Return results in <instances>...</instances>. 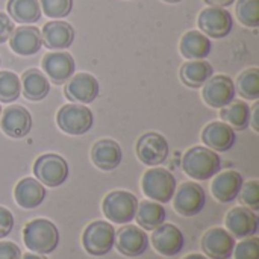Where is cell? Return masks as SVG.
Masks as SVG:
<instances>
[{
    "label": "cell",
    "mask_w": 259,
    "mask_h": 259,
    "mask_svg": "<svg viewBox=\"0 0 259 259\" xmlns=\"http://www.w3.org/2000/svg\"><path fill=\"white\" fill-rule=\"evenodd\" d=\"M182 168L194 181H209L222 168V158L217 152L205 147L194 146L188 149L182 158Z\"/></svg>",
    "instance_id": "6da1fadb"
},
{
    "label": "cell",
    "mask_w": 259,
    "mask_h": 259,
    "mask_svg": "<svg viewBox=\"0 0 259 259\" xmlns=\"http://www.w3.org/2000/svg\"><path fill=\"white\" fill-rule=\"evenodd\" d=\"M24 246L39 255H49L59 244V231L56 225L47 219H35L26 223L23 229Z\"/></svg>",
    "instance_id": "7a4b0ae2"
},
{
    "label": "cell",
    "mask_w": 259,
    "mask_h": 259,
    "mask_svg": "<svg viewBox=\"0 0 259 259\" xmlns=\"http://www.w3.org/2000/svg\"><path fill=\"white\" fill-rule=\"evenodd\" d=\"M176 178L162 167H150L141 179V190L146 197L158 203L171 202L176 191Z\"/></svg>",
    "instance_id": "3957f363"
},
{
    "label": "cell",
    "mask_w": 259,
    "mask_h": 259,
    "mask_svg": "<svg viewBox=\"0 0 259 259\" xmlns=\"http://www.w3.org/2000/svg\"><path fill=\"white\" fill-rule=\"evenodd\" d=\"M137 208H138L137 196L124 190H115L108 193L102 202V211L105 217L117 225L131 223L135 219Z\"/></svg>",
    "instance_id": "277c9868"
},
{
    "label": "cell",
    "mask_w": 259,
    "mask_h": 259,
    "mask_svg": "<svg viewBox=\"0 0 259 259\" xmlns=\"http://www.w3.org/2000/svg\"><path fill=\"white\" fill-rule=\"evenodd\" d=\"M56 124L62 132L73 137H79V135H85L93 129L94 115L87 105L68 103L58 111Z\"/></svg>",
    "instance_id": "5b68a950"
},
{
    "label": "cell",
    "mask_w": 259,
    "mask_h": 259,
    "mask_svg": "<svg viewBox=\"0 0 259 259\" xmlns=\"http://www.w3.org/2000/svg\"><path fill=\"white\" fill-rule=\"evenodd\" d=\"M115 229L111 223L96 220L90 223L82 234V246L91 256H105L114 249Z\"/></svg>",
    "instance_id": "8992f818"
},
{
    "label": "cell",
    "mask_w": 259,
    "mask_h": 259,
    "mask_svg": "<svg viewBox=\"0 0 259 259\" xmlns=\"http://www.w3.org/2000/svg\"><path fill=\"white\" fill-rule=\"evenodd\" d=\"M35 179L50 188L61 187L70 175L68 162L56 153H44L33 162Z\"/></svg>",
    "instance_id": "52a82bcc"
},
{
    "label": "cell",
    "mask_w": 259,
    "mask_h": 259,
    "mask_svg": "<svg viewBox=\"0 0 259 259\" xmlns=\"http://www.w3.org/2000/svg\"><path fill=\"white\" fill-rule=\"evenodd\" d=\"M197 26L200 32L205 33L208 38L220 39L232 32L234 18L226 8L209 6L200 11L197 18Z\"/></svg>",
    "instance_id": "ba28073f"
},
{
    "label": "cell",
    "mask_w": 259,
    "mask_h": 259,
    "mask_svg": "<svg viewBox=\"0 0 259 259\" xmlns=\"http://www.w3.org/2000/svg\"><path fill=\"white\" fill-rule=\"evenodd\" d=\"M175 211L182 217H194L200 214L206 203V194L197 182H184L176 188L173 196Z\"/></svg>",
    "instance_id": "9c48e42d"
},
{
    "label": "cell",
    "mask_w": 259,
    "mask_h": 259,
    "mask_svg": "<svg viewBox=\"0 0 259 259\" xmlns=\"http://www.w3.org/2000/svg\"><path fill=\"white\" fill-rule=\"evenodd\" d=\"M168 141L158 132H146L137 141V156L147 167H158L168 158Z\"/></svg>",
    "instance_id": "30bf717a"
},
{
    "label": "cell",
    "mask_w": 259,
    "mask_h": 259,
    "mask_svg": "<svg viewBox=\"0 0 259 259\" xmlns=\"http://www.w3.org/2000/svg\"><path fill=\"white\" fill-rule=\"evenodd\" d=\"M235 83L226 74L211 76V79L202 87V97L205 103L214 109H222L235 100Z\"/></svg>",
    "instance_id": "8fae6325"
},
{
    "label": "cell",
    "mask_w": 259,
    "mask_h": 259,
    "mask_svg": "<svg viewBox=\"0 0 259 259\" xmlns=\"http://www.w3.org/2000/svg\"><path fill=\"white\" fill-rule=\"evenodd\" d=\"M100 93V83L96 76L90 73H77L73 74L64 88V94L71 103L90 105L93 103Z\"/></svg>",
    "instance_id": "7c38bea8"
},
{
    "label": "cell",
    "mask_w": 259,
    "mask_h": 259,
    "mask_svg": "<svg viewBox=\"0 0 259 259\" xmlns=\"http://www.w3.org/2000/svg\"><path fill=\"white\" fill-rule=\"evenodd\" d=\"M114 246L121 255L127 258H137L146 253L149 247V237L140 226L126 225L115 231Z\"/></svg>",
    "instance_id": "4fadbf2b"
},
{
    "label": "cell",
    "mask_w": 259,
    "mask_h": 259,
    "mask_svg": "<svg viewBox=\"0 0 259 259\" xmlns=\"http://www.w3.org/2000/svg\"><path fill=\"white\" fill-rule=\"evenodd\" d=\"M41 67L47 79H50L55 85L65 83L76 70L74 58L68 52L62 50H55L44 55Z\"/></svg>",
    "instance_id": "5bb4252c"
},
{
    "label": "cell",
    "mask_w": 259,
    "mask_h": 259,
    "mask_svg": "<svg viewBox=\"0 0 259 259\" xmlns=\"http://www.w3.org/2000/svg\"><path fill=\"white\" fill-rule=\"evenodd\" d=\"M32 115L21 105H12L2 111L0 115V129L5 135L20 140L29 135L32 131Z\"/></svg>",
    "instance_id": "9a60e30c"
},
{
    "label": "cell",
    "mask_w": 259,
    "mask_h": 259,
    "mask_svg": "<svg viewBox=\"0 0 259 259\" xmlns=\"http://www.w3.org/2000/svg\"><path fill=\"white\" fill-rule=\"evenodd\" d=\"M150 241L153 249L162 256H175L181 253L185 246V237L182 231L170 223H162L153 229Z\"/></svg>",
    "instance_id": "2e32d148"
},
{
    "label": "cell",
    "mask_w": 259,
    "mask_h": 259,
    "mask_svg": "<svg viewBox=\"0 0 259 259\" xmlns=\"http://www.w3.org/2000/svg\"><path fill=\"white\" fill-rule=\"evenodd\" d=\"M225 225L226 231H229L234 238L243 240L247 237H253L258 232L259 220L255 211L246 206H237L226 214Z\"/></svg>",
    "instance_id": "e0dca14e"
},
{
    "label": "cell",
    "mask_w": 259,
    "mask_h": 259,
    "mask_svg": "<svg viewBox=\"0 0 259 259\" xmlns=\"http://www.w3.org/2000/svg\"><path fill=\"white\" fill-rule=\"evenodd\" d=\"M235 247V238L223 228H212L202 237V250L211 259H229Z\"/></svg>",
    "instance_id": "ac0fdd59"
},
{
    "label": "cell",
    "mask_w": 259,
    "mask_h": 259,
    "mask_svg": "<svg viewBox=\"0 0 259 259\" xmlns=\"http://www.w3.org/2000/svg\"><path fill=\"white\" fill-rule=\"evenodd\" d=\"M202 141L205 147L214 152L225 153V152H229L235 146L237 135H235V131L225 121H212L203 127Z\"/></svg>",
    "instance_id": "d6986e66"
},
{
    "label": "cell",
    "mask_w": 259,
    "mask_h": 259,
    "mask_svg": "<svg viewBox=\"0 0 259 259\" xmlns=\"http://www.w3.org/2000/svg\"><path fill=\"white\" fill-rule=\"evenodd\" d=\"M76 32L73 26L64 20H53L44 24L41 30L42 46L49 50H65L74 41Z\"/></svg>",
    "instance_id": "ffe728a7"
},
{
    "label": "cell",
    "mask_w": 259,
    "mask_h": 259,
    "mask_svg": "<svg viewBox=\"0 0 259 259\" xmlns=\"http://www.w3.org/2000/svg\"><path fill=\"white\" fill-rule=\"evenodd\" d=\"M8 41H9V47L12 49V52L20 56L36 55L42 46L41 30L30 24L14 29Z\"/></svg>",
    "instance_id": "44dd1931"
},
{
    "label": "cell",
    "mask_w": 259,
    "mask_h": 259,
    "mask_svg": "<svg viewBox=\"0 0 259 259\" xmlns=\"http://www.w3.org/2000/svg\"><path fill=\"white\" fill-rule=\"evenodd\" d=\"M243 184L244 181L241 173L235 170H226L223 173L219 171L211 184V193L220 203H231L238 197Z\"/></svg>",
    "instance_id": "7402d4cb"
},
{
    "label": "cell",
    "mask_w": 259,
    "mask_h": 259,
    "mask_svg": "<svg viewBox=\"0 0 259 259\" xmlns=\"http://www.w3.org/2000/svg\"><path fill=\"white\" fill-rule=\"evenodd\" d=\"M91 159L93 164L103 171H111L115 170L123 159V152L121 147L117 141L109 140V138H103L99 140L93 149H91Z\"/></svg>",
    "instance_id": "603a6c76"
},
{
    "label": "cell",
    "mask_w": 259,
    "mask_h": 259,
    "mask_svg": "<svg viewBox=\"0 0 259 259\" xmlns=\"http://www.w3.org/2000/svg\"><path fill=\"white\" fill-rule=\"evenodd\" d=\"M46 194L47 193H46L44 185L33 178L21 179L14 188V199L17 205L23 209L38 208L44 202Z\"/></svg>",
    "instance_id": "cb8c5ba5"
},
{
    "label": "cell",
    "mask_w": 259,
    "mask_h": 259,
    "mask_svg": "<svg viewBox=\"0 0 259 259\" xmlns=\"http://www.w3.org/2000/svg\"><path fill=\"white\" fill-rule=\"evenodd\" d=\"M179 50L182 56L188 61L205 59L212 52V42L211 38H208L200 30H188L181 38Z\"/></svg>",
    "instance_id": "d4e9b609"
},
{
    "label": "cell",
    "mask_w": 259,
    "mask_h": 259,
    "mask_svg": "<svg viewBox=\"0 0 259 259\" xmlns=\"http://www.w3.org/2000/svg\"><path fill=\"white\" fill-rule=\"evenodd\" d=\"M21 91L24 99L39 102L50 93V82L47 76L38 68H29L21 74Z\"/></svg>",
    "instance_id": "484cf974"
},
{
    "label": "cell",
    "mask_w": 259,
    "mask_h": 259,
    "mask_svg": "<svg viewBox=\"0 0 259 259\" xmlns=\"http://www.w3.org/2000/svg\"><path fill=\"white\" fill-rule=\"evenodd\" d=\"M179 76L185 87L197 90L202 88L211 79V76H214V68L205 59H194L181 67Z\"/></svg>",
    "instance_id": "4316f807"
},
{
    "label": "cell",
    "mask_w": 259,
    "mask_h": 259,
    "mask_svg": "<svg viewBox=\"0 0 259 259\" xmlns=\"http://www.w3.org/2000/svg\"><path fill=\"white\" fill-rule=\"evenodd\" d=\"M165 217H167V212L162 203H158L153 200H143L138 203L135 220L138 222V226L141 229L153 231L165 222Z\"/></svg>",
    "instance_id": "83f0119b"
},
{
    "label": "cell",
    "mask_w": 259,
    "mask_h": 259,
    "mask_svg": "<svg viewBox=\"0 0 259 259\" xmlns=\"http://www.w3.org/2000/svg\"><path fill=\"white\" fill-rule=\"evenodd\" d=\"M220 118L234 131H246L250 126V106L244 100H232L220 109Z\"/></svg>",
    "instance_id": "f1b7e54d"
},
{
    "label": "cell",
    "mask_w": 259,
    "mask_h": 259,
    "mask_svg": "<svg viewBox=\"0 0 259 259\" xmlns=\"http://www.w3.org/2000/svg\"><path fill=\"white\" fill-rule=\"evenodd\" d=\"M8 15L21 24H33L41 18L39 0H8Z\"/></svg>",
    "instance_id": "f546056e"
},
{
    "label": "cell",
    "mask_w": 259,
    "mask_h": 259,
    "mask_svg": "<svg viewBox=\"0 0 259 259\" xmlns=\"http://www.w3.org/2000/svg\"><path fill=\"white\" fill-rule=\"evenodd\" d=\"M235 83V91L246 100H258L259 99V68L252 67L244 70Z\"/></svg>",
    "instance_id": "4dcf8cb0"
},
{
    "label": "cell",
    "mask_w": 259,
    "mask_h": 259,
    "mask_svg": "<svg viewBox=\"0 0 259 259\" xmlns=\"http://www.w3.org/2000/svg\"><path fill=\"white\" fill-rule=\"evenodd\" d=\"M21 94L20 77L14 71H0V102L11 103Z\"/></svg>",
    "instance_id": "1f68e13d"
},
{
    "label": "cell",
    "mask_w": 259,
    "mask_h": 259,
    "mask_svg": "<svg viewBox=\"0 0 259 259\" xmlns=\"http://www.w3.org/2000/svg\"><path fill=\"white\" fill-rule=\"evenodd\" d=\"M237 18L246 27L259 26V0H238Z\"/></svg>",
    "instance_id": "d6a6232c"
},
{
    "label": "cell",
    "mask_w": 259,
    "mask_h": 259,
    "mask_svg": "<svg viewBox=\"0 0 259 259\" xmlns=\"http://www.w3.org/2000/svg\"><path fill=\"white\" fill-rule=\"evenodd\" d=\"M41 12L53 20L65 18L73 9V0H39Z\"/></svg>",
    "instance_id": "836d02e7"
},
{
    "label": "cell",
    "mask_w": 259,
    "mask_h": 259,
    "mask_svg": "<svg viewBox=\"0 0 259 259\" xmlns=\"http://www.w3.org/2000/svg\"><path fill=\"white\" fill-rule=\"evenodd\" d=\"M240 200V203L252 211H258L259 209V181L252 179L247 181L246 184H243L240 194L237 197Z\"/></svg>",
    "instance_id": "e575fe53"
},
{
    "label": "cell",
    "mask_w": 259,
    "mask_h": 259,
    "mask_svg": "<svg viewBox=\"0 0 259 259\" xmlns=\"http://www.w3.org/2000/svg\"><path fill=\"white\" fill-rule=\"evenodd\" d=\"M232 255L235 259H259V238L255 235L243 238L235 244Z\"/></svg>",
    "instance_id": "d590c367"
},
{
    "label": "cell",
    "mask_w": 259,
    "mask_h": 259,
    "mask_svg": "<svg viewBox=\"0 0 259 259\" xmlns=\"http://www.w3.org/2000/svg\"><path fill=\"white\" fill-rule=\"evenodd\" d=\"M14 229V215L12 212L5 208L0 206V240L8 237Z\"/></svg>",
    "instance_id": "8d00e7d4"
},
{
    "label": "cell",
    "mask_w": 259,
    "mask_h": 259,
    "mask_svg": "<svg viewBox=\"0 0 259 259\" xmlns=\"http://www.w3.org/2000/svg\"><path fill=\"white\" fill-rule=\"evenodd\" d=\"M23 253L20 247L12 241H2L0 243V259H21Z\"/></svg>",
    "instance_id": "74e56055"
},
{
    "label": "cell",
    "mask_w": 259,
    "mask_h": 259,
    "mask_svg": "<svg viewBox=\"0 0 259 259\" xmlns=\"http://www.w3.org/2000/svg\"><path fill=\"white\" fill-rule=\"evenodd\" d=\"M15 27H14V21L11 20V17L5 12H0V44L9 39Z\"/></svg>",
    "instance_id": "f35d334b"
},
{
    "label": "cell",
    "mask_w": 259,
    "mask_h": 259,
    "mask_svg": "<svg viewBox=\"0 0 259 259\" xmlns=\"http://www.w3.org/2000/svg\"><path fill=\"white\" fill-rule=\"evenodd\" d=\"M250 126L255 132H259V102H255L250 108Z\"/></svg>",
    "instance_id": "ab89813d"
},
{
    "label": "cell",
    "mask_w": 259,
    "mask_h": 259,
    "mask_svg": "<svg viewBox=\"0 0 259 259\" xmlns=\"http://www.w3.org/2000/svg\"><path fill=\"white\" fill-rule=\"evenodd\" d=\"M206 5L209 6H217V8H228L235 3V0H205Z\"/></svg>",
    "instance_id": "60d3db41"
},
{
    "label": "cell",
    "mask_w": 259,
    "mask_h": 259,
    "mask_svg": "<svg viewBox=\"0 0 259 259\" xmlns=\"http://www.w3.org/2000/svg\"><path fill=\"white\" fill-rule=\"evenodd\" d=\"M21 259H47L44 255H39V253H26V255H23Z\"/></svg>",
    "instance_id": "b9f144b4"
},
{
    "label": "cell",
    "mask_w": 259,
    "mask_h": 259,
    "mask_svg": "<svg viewBox=\"0 0 259 259\" xmlns=\"http://www.w3.org/2000/svg\"><path fill=\"white\" fill-rule=\"evenodd\" d=\"M182 259H208L206 256H203V255H199V253H190V255H187L185 258Z\"/></svg>",
    "instance_id": "7bdbcfd3"
},
{
    "label": "cell",
    "mask_w": 259,
    "mask_h": 259,
    "mask_svg": "<svg viewBox=\"0 0 259 259\" xmlns=\"http://www.w3.org/2000/svg\"><path fill=\"white\" fill-rule=\"evenodd\" d=\"M162 2H165V3H179L182 0H162Z\"/></svg>",
    "instance_id": "ee69618b"
},
{
    "label": "cell",
    "mask_w": 259,
    "mask_h": 259,
    "mask_svg": "<svg viewBox=\"0 0 259 259\" xmlns=\"http://www.w3.org/2000/svg\"><path fill=\"white\" fill-rule=\"evenodd\" d=\"M0 115H2V106H0Z\"/></svg>",
    "instance_id": "f6af8a7d"
},
{
    "label": "cell",
    "mask_w": 259,
    "mask_h": 259,
    "mask_svg": "<svg viewBox=\"0 0 259 259\" xmlns=\"http://www.w3.org/2000/svg\"><path fill=\"white\" fill-rule=\"evenodd\" d=\"M0 64H2V59H0Z\"/></svg>",
    "instance_id": "bcb514c9"
}]
</instances>
